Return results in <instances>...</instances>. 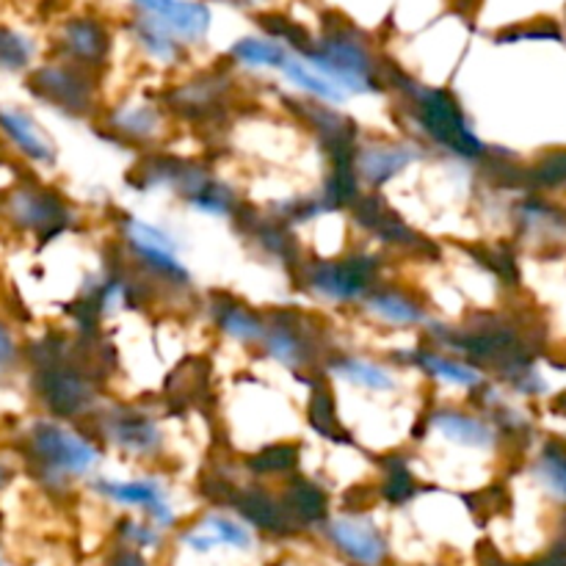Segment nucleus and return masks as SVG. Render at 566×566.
<instances>
[{
  "label": "nucleus",
  "instance_id": "nucleus-1",
  "mask_svg": "<svg viewBox=\"0 0 566 566\" xmlns=\"http://www.w3.org/2000/svg\"><path fill=\"white\" fill-rule=\"evenodd\" d=\"M28 457L39 464L44 481H66L88 475L99 462V453L86 437L55 420H36L25 431Z\"/></svg>",
  "mask_w": 566,
  "mask_h": 566
},
{
  "label": "nucleus",
  "instance_id": "nucleus-22",
  "mask_svg": "<svg viewBox=\"0 0 566 566\" xmlns=\"http://www.w3.org/2000/svg\"><path fill=\"white\" fill-rule=\"evenodd\" d=\"M263 337H265V348H269V354L280 365H285V368H296V365L302 363V340H298L291 329H276Z\"/></svg>",
  "mask_w": 566,
  "mask_h": 566
},
{
  "label": "nucleus",
  "instance_id": "nucleus-17",
  "mask_svg": "<svg viewBox=\"0 0 566 566\" xmlns=\"http://www.w3.org/2000/svg\"><path fill=\"white\" fill-rule=\"evenodd\" d=\"M368 310L370 315L396 326H415L423 321V310L401 293H376L368 298Z\"/></svg>",
  "mask_w": 566,
  "mask_h": 566
},
{
  "label": "nucleus",
  "instance_id": "nucleus-6",
  "mask_svg": "<svg viewBox=\"0 0 566 566\" xmlns=\"http://www.w3.org/2000/svg\"><path fill=\"white\" fill-rule=\"evenodd\" d=\"M0 136L33 164L50 166L55 160V144L25 108L0 105Z\"/></svg>",
  "mask_w": 566,
  "mask_h": 566
},
{
  "label": "nucleus",
  "instance_id": "nucleus-7",
  "mask_svg": "<svg viewBox=\"0 0 566 566\" xmlns=\"http://www.w3.org/2000/svg\"><path fill=\"white\" fill-rule=\"evenodd\" d=\"M6 213L11 216L17 227L39 232V235H48V232L59 230L64 224V205L50 191H42V188H17V191H11L9 202H6Z\"/></svg>",
  "mask_w": 566,
  "mask_h": 566
},
{
  "label": "nucleus",
  "instance_id": "nucleus-2",
  "mask_svg": "<svg viewBox=\"0 0 566 566\" xmlns=\"http://www.w3.org/2000/svg\"><path fill=\"white\" fill-rule=\"evenodd\" d=\"M302 59H307L315 70L324 72L329 81L346 94H368L374 92V59L370 50L352 33H332L315 48L304 50Z\"/></svg>",
  "mask_w": 566,
  "mask_h": 566
},
{
  "label": "nucleus",
  "instance_id": "nucleus-4",
  "mask_svg": "<svg viewBox=\"0 0 566 566\" xmlns=\"http://www.w3.org/2000/svg\"><path fill=\"white\" fill-rule=\"evenodd\" d=\"M420 111H423L426 130L434 133L437 142L446 144L448 149L459 155H479L481 142L475 133L464 125L462 114H459L457 103L448 99L442 92H423L420 97Z\"/></svg>",
  "mask_w": 566,
  "mask_h": 566
},
{
  "label": "nucleus",
  "instance_id": "nucleus-13",
  "mask_svg": "<svg viewBox=\"0 0 566 566\" xmlns=\"http://www.w3.org/2000/svg\"><path fill=\"white\" fill-rule=\"evenodd\" d=\"M280 72L287 77V81L296 83L302 92L313 94V97L324 99V103L337 105V103H343V99H346V92H343V88L337 86L335 81H329L324 72L315 70V66L310 64L307 59H302V55L291 53V59L285 61V66H282Z\"/></svg>",
  "mask_w": 566,
  "mask_h": 566
},
{
  "label": "nucleus",
  "instance_id": "nucleus-26",
  "mask_svg": "<svg viewBox=\"0 0 566 566\" xmlns=\"http://www.w3.org/2000/svg\"><path fill=\"white\" fill-rule=\"evenodd\" d=\"M539 479L545 481L547 486H551L556 495H566V464L562 462V459H542L539 464Z\"/></svg>",
  "mask_w": 566,
  "mask_h": 566
},
{
  "label": "nucleus",
  "instance_id": "nucleus-27",
  "mask_svg": "<svg viewBox=\"0 0 566 566\" xmlns=\"http://www.w3.org/2000/svg\"><path fill=\"white\" fill-rule=\"evenodd\" d=\"M127 536H130L136 545L142 547H153L155 542H158V534H155L153 525H138V523H130V528H127Z\"/></svg>",
  "mask_w": 566,
  "mask_h": 566
},
{
  "label": "nucleus",
  "instance_id": "nucleus-29",
  "mask_svg": "<svg viewBox=\"0 0 566 566\" xmlns=\"http://www.w3.org/2000/svg\"><path fill=\"white\" fill-rule=\"evenodd\" d=\"M6 484H9V468H6V464L0 462V490H3Z\"/></svg>",
  "mask_w": 566,
  "mask_h": 566
},
{
  "label": "nucleus",
  "instance_id": "nucleus-14",
  "mask_svg": "<svg viewBox=\"0 0 566 566\" xmlns=\"http://www.w3.org/2000/svg\"><path fill=\"white\" fill-rule=\"evenodd\" d=\"M230 55L238 64L252 66V70H282L285 61L291 59V50L282 42H276V39L247 36L232 44Z\"/></svg>",
  "mask_w": 566,
  "mask_h": 566
},
{
  "label": "nucleus",
  "instance_id": "nucleus-24",
  "mask_svg": "<svg viewBox=\"0 0 566 566\" xmlns=\"http://www.w3.org/2000/svg\"><path fill=\"white\" fill-rule=\"evenodd\" d=\"M17 363H20V348H17L14 335H11V326L0 315V376L11 374Z\"/></svg>",
  "mask_w": 566,
  "mask_h": 566
},
{
  "label": "nucleus",
  "instance_id": "nucleus-8",
  "mask_svg": "<svg viewBox=\"0 0 566 566\" xmlns=\"http://www.w3.org/2000/svg\"><path fill=\"white\" fill-rule=\"evenodd\" d=\"M59 44L66 53V59H70V64L94 66L103 64V59L108 55L111 39L103 22L88 14H77L61 25Z\"/></svg>",
  "mask_w": 566,
  "mask_h": 566
},
{
  "label": "nucleus",
  "instance_id": "nucleus-12",
  "mask_svg": "<svg viewBox=\"0 0 566 566\" xmlns=\"http://www.w3.org/2000/svg\"><path fill=\"white\" fill-rule=\"evenodd\" d=\"M365 280H368V274L357 263L326 265V269H321L313 276V287L321 296L335 298V302H348V298H357L365 291V285H368Z\"/></svg>",
  "mask_w": 566,
  "mask_h": 566
},
{
  "label": "nucleus",
  "instance_id": "nucleus-5",
  "mask_svg": "<svg viewBox=\"0 0 566 566\" xmlns=\"http://www.w3.org/2000/svg\"><path fill=\"white\" fill-rule=\"evenodd\" d=\"M28 88L39 99L66 111V114H81L88 103V86L72 64L39 66L28 81Z\"/></svg>",
  "mask_w": 566,
  "mask_h": 566
},
{
  "label": "nucleus",
  "instance_id": "nucleus-20",
  "mask_svg": "<svg viewBox=\"0 0 566 566\" xmlns=\"http://www.w3.org/2000/svg\"><path fill=\"white\" fill-rule=\"evenodd\" d=\"M415 153H407V149H368L363 158V171L370 177V180L381 182L387 177L396 175L398 169H403L407 164H412Z\"/></svg>",
  "mask_w": 566,
  "mask_h": 566
},
{
  "label": "nucleus",
  "instance_id": "nucleus-10",
  "mask_svg": "<svg viewBox=\"0 0 566 566\" xmlns=\"http://www.w3.org/2000/svg\"><path fill=\"white\" fill-rule=\"evenodd\" d=\"M99 495L111 497L119 506H136L147 509L149 517H153L155 525L166 528V525L175 520V512L166 503L164 490H160L155 481H99L97 484Z\"/></svg>",
  "mask_w": 566,
  "mask_h": 566
},
{
  "label": "nucleus",
  "instance_id": "nucleus-21",
  "mask_svg": "<svg viewBox=\"0 0 566 566\" xmlns=\"http://www.w3.org/2000/svg\"><path fill=\"white\" fill-rule=\"evenodd\" d=\"M219 324L227 335L235 337V340H241V343L263 340V335H265V326L260 324L252 313H247V310H241V307H227L224 313H221Z\"/></svg>",
  "mask_w": 566,
  "mask_h": 566
},
{
  "label": "nucleus",
  "instance_id": "nucleus-15",
  "mask_svg": "<svg viewBox=\"0 0 566 566\" xmlns=\"http://www.w3.org/2000/svg\"><path fill=\"white\" fill-rule=\"evenodd\" d=\"M130 31L133 36H136V42L144 48V53H147L149 59L160 61V64H171V61H177V55H180V39L171 36L166 28H160L158 22L149 20V17L138 14L136 20H133Z\"/></svg>",
  "mask_w": 566,
  "mask_h": 566
},
{
  "label": "nucleus",
  "instance_id": "nucleus-19",
  "mask_svg": "<svg viewBox=\"0 0 566 566\" xmlns=\"http://www.w3.org/2000/svg\"><path fill=\"white\" fill-rule=\"evenodd\" d=\"M420 365H423L426 374L453 387H475L481 381L479 370L464 363H457V359L440 357V354H426V357H420Z\"/></svg>",
  "mask_w": 566,
  "mask_h": 566
},
{
  "label": "nucleus",
  "instance_id": "nucleus-18",
  "mask_svg": "<svg viewBox=\"0 0 566 566\" xmlns=\"http://www.w3.org/2000/svg\"><path fill=\"white\" fill-rule=\"evenodd\" d=\"M33 53H36V48H33V42L25 33L0 22V72L28 70L33 61Z\"/></svg>",
  "mask_w": 566,
  "mask_h": 566
},
{
  "label": "nucleus",
  "instance_id": "nucleus-9",
  "mask_svg": "<svg viewBox=\"0 0 566 566\" xmlns=\"http://www.w3.org/2000/svg\"><path fill=\"white\" fill-rule=\"evenodd\" d=\"M329 536L348 558H354L357 564L376 566L385 562L387 545L381 539L379 531L374 528V523L359 517H340L329 523Z\"/></svg>",
  "mask_w": 566,
  "mask_h": 566
},
{
  "label": "nucleus",
  "instance_id": "nucleus-28",
  "mask_svg": "<svg viewBox=\"0 0 566 566\" xmlns=\"http://www.w3.org/2000/svg\"><path fill=\"white\" fill-rule=\"evenodd\" d=\"M116 566H144V562L138 556H122V562Z\"/></svg>",
  "mask_w": 566,
  "mask_h": 566
},
{
  "label": "nucleus",
  "instance_id": "nucleus-16",
  "mask_svg": "<svg viewBox=\"0 0 566 566\" xmlns=\"http://www.w3.org/2000/svg\"><path fill=\"white\" fill-rule=\"evenodd\" d=\"M335 374L340 376V379H346L348 385L363 387V390H370V392H387L396 387V379L390 376V370L370 363V359H352V357L343 359V363L335 368Z\"/></svg>",
  "mask_w": 566,
  "mask_h": 566
},
{
  "label": "nucleus",
  "instance_id": "nucleus-3",
  "mask_svg": "<svg viewBox=\"0 0 566 566\" xmlns=\"http://www.w3.org/2000/svg\"><path fill=\"white\" fill-rule=\"evenodd\" d=\"M133 6L138 14L155 20L180 42H202L213 22L202 0H133Z\"/></svg>",
  "mask_w": 566,
  "mask_h": 566
},
{
  "label": "nucleus",
  "instance_id": "nucleus-11",
  "mask_svg": "<svg viewBox=\"0 0 566 566\" xmlns=\"http://www.w3.org/2000/svg\"><path fill=\"white\" fill-rule=\"evenodd\" d=\"M434 429L437 434H442V440L453 442V446L479 448V451L495 446V431H492L481 418H473V415L437 412Z\"/></svg>",
  "mask_w": 566,
  "mask_h": 566
},
{
  "label": "nucleus",
  "instance_id": "nucleus-25",
  "mask_svg": "<svg viewBox=\"0 0 566 566\" xmlns=\"http://www.w3.org/2000/svg\"><path fill=\"white\" fill-rule=\"evenodd\" d=\"M155 125H158V119H155L153 108H130L125 116L116 119V127L130 133H149L155 130Z\"/></svg>",
  "mask_w": 566,
  "mask_h": 566
},
{
  "label": "nucleus",
  "instance_id": "nucleus-30",
  "mask_svg": "<svg viewBox=\"0 0 566 566\" xmlns=\"http://www.w3.org/2000/svg\"><path fill=\"white\" fill-rule=\"evenodd\" d=\"M0 566H3V558H0Z\"/></svg>",
  "mask_w": 566,
  "mask_h": 566
},
{
  "label": "nucleus",
  "instance_id": "nucleus-23",
  "mask_svg": "<svg viewBox=\"0 0 566 566\" xmlns=\"http://www.w3.org/2000/svg\"><path fill=\"white\" fill-rule=\"evenodd\" d=\"M202 525L216 536V542H219V545L238 547V551H249V547H252V536H249V531L243 528L241 523H235V520L213 514V517L205 520Z\"/></svg>",
  "mask_w": 566,
  "mask_h": 566
}]
</instances>
